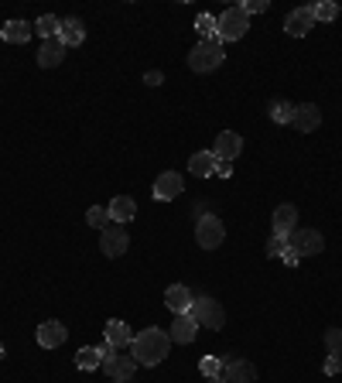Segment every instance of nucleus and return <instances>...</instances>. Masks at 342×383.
I'll return each instance as SVG.
<instances>
[{"label":"nucleus","instance_id":"f257e3e1","mask_svg":"<svg viewBox=\"0 0 342 383\" xmlns=\"http://www.w3.org/2000/svg\"><path fill=\"white\" fill-rule=\"evenodd\" d=\"M171 349V336L165 329H144L130 342V356L137 359V366H158Z\"/></svg>","mask_w":342,"mask_h":383},{"label":"nucleus","instance_id":"f03ea898","mask_svg":"<svg viewBox=\"0 0 342 383\" xmlns=\"http://www.w3.org/2000/svg\"><path fill=\"white\" fill-rule=\"evenodd\" d=\"M215 28H219V42H240L247 35V28H250V17L240 7H226L215 17Z\"/></svg>","mask_w":342,"mask_h":383},{"label":"nucleus","instance_id":"7ed1b4c3","mask_svg":"<svg viewBox=\"0 0 342 383\" xmlns=\"http://www.w3.org/2000/svg\"><path fill=\"white\" fill-rule=\"evenodd\" d=\"M202 329H213V332H219L222 325H226V311H222V304L215 298H209V295H202V298L192 301V311H188Z\"/></svg>","mask_w":342,"mask_h":383},{"label":"nucleus","instance_id":"20e7f679","mask_svg":"<svg viewBox=\"0 0 342 383\" xmlns=\"http://www.w3.org/2000/svg\"><path fill=\"white\" fill-rule=\"evenodd\" d=\"M222 58H226L222 44H213V42H199L192 51H188V65H192V72H213V69L222 65Z\"/></svg>","mask_w":342,"mask_h":383},{"label":"nucleus","instance_id":"39448f33","mask_svg":"<svg viewBox=\"0 0 342 383\" xmlns=\"http://www.w3.org/2000/svg\"><path fill=\"white\" fill-rule=\"evenodd\" d=\"M195 240H199L202 250L222 247V240H226V226H222V219H215L213 213H206L199 222H195Z\"/></svg>","mask_w":342,"mask_h":383},{"label":"nucleus","instance_id":"423d86ee","mask_svg":"<svg viewBox=\"0 0 342 383\" xmlns=\"http://www.w3.org/2000/svg\"><path fill=\"white\" fill-rule=\"evenodd\" d=\"M288 247L298 256H315L325 250V240H322L318 229H295V233L288 236Z\"/></svg>","mask_w":342,"mask_h":383},{"label":"nucleus","instance_id":"0eeeda50","mask_svg":"<svg viewBox=\"0 0 342 383\" xmlns=\"http://www.w3.org/2000/svg\"><path fill=\"white\" fill-rule=\"evenodd\" d=\"M127 247H130V236H127V229L124 226H106L103 229V236H99V250L110 256V260H117V256H124L127 254Z\"/></svg>","mask_w":342,"mask_h":383},{"label":"nucleus","instance_id":"6e6552de","mask_svg":"<svg viewBox=\"0 0 342 383\" xmlns=\"http://www.w3.org/2000/svg\"><path fill=\"white\" fill-rule=\"evenodd\" d=\"M103 370H106L110 380H130L133 370H137V359H133V356H124L120 349H113V352L103 359Z\"/></svg>","mask_w":342,"mask_h":383},{"label":"nucleus","instance_id":"1a4fd4ad","mask_svg":"<svg viewBox=\"0 0 342 383\" xmlns=\"http://www.w3.org/2000/svg\"><path fill=\"white\" fill-rule=\"evenodd\" d=\"M240 151H243V137H240L236 130H222V133L215 137L213 154L219 158V161H236V158H240Z\"/></svg>","mask_w":342,"mask_h":383},{"label":"nucleus","instance_id":"9d476101","mask_svg":"<svg viewBox=\"0 0 342 383\" xmlns=\"http://www.w3.org/2000/svg\"><path fill=\"white\" fill-rule=\"evenodd\" d=\"M315 28V17H311V7H295L288 17H284V31L291 38H304L308 31Z\"/></svg>","mask_w":342,"mask_h":383},{"label":"nucleus","instance_id":"9b49d317","mask_svg":"<svg viewBox=\"0 0 342 383\" xmlns=\"http://www.w3.org/2000/svg\"><path fill=\"white\" fill-rule=\"evenodd\" d=\"M35 339H38V345H42V349H58L62 342L69 339V329H65L62 322H55V318H51V322H42V325H38Z\"/></svg>","mask_w":342,"mask_h":383},{"label":"nucleus","instance_id":"f8f14e48","mask_svg":"<svg viewBox=\"0 0 342 383\" xmlns=\"http://www.w3.org/2000/svg\"><path fill=\"white\" fill-rule=\"evenodd\" d=\"M270 226H274V236H291V233L298 229V209H295L291 202L277 206V209H274V219H270Z\"/></svg>","mask_w":342,"mask_h":383},{"label":"nucleus","instance_id":"ddd939ff","mask_svg":"<svg viewBox=\"0 0 342 383\" xmlns=\"http://www.w3.org/2000/svg\"><path fill=\"white\" fill-rule=\"evenodd\" d=\"M181 192H185L181 174H174V171L158 174V181H154V199H158V202H171V199H178Z\"/></svg>","mask_w":342,"mask_h":383},{"label":"nucleus","instance_id":"4468645a","mask_svg":"<svg viewBox=\"0 0 342 383\" xmlns=\"http://www.w3.org/2000/svg\"><path fill=\"white\" fill-rule=\"evenodd\" d=\"M168 336H171V342H178V345H188V342L199 336V322H195L192 315H174Z\"/></svg>","mask_w":342,"mask_h":383},{"label":"nucleus","instance_id":"2eb2a0df","mask_svg":"<svg viewBox=\"0 0 342 383\" xmlns=\"http://www.w3.org/2000/svg\"><path fill=\"white\" fill-rule=\"evenodd\" d=\"M219 377L226 383H256V370H254V363H247V359H233V363L222 366Z\"/></svg>","mask_w":342,"mask_h":383},{"label":"nucleus","instance_id":"dca6fc26","mask_svg":"<svg viewBox=\"0 0 342 383\" xmlns=\"http://www.w3.org/2000/svg\"><path fill=\"white\" fill-rule=\"evenodd\" d=\"M295 127H298L301 133L318 130L322 127V110H318L315 103H301V106H295Z\"/></svg>","mask_w":342,"mask_h":383},{"label":"nucleus","instance_id":"f3484780","mask_svg":"<svg viewBox=\"0 0 342 383\" xmlns=\"http://www.w3.org/2000/svg\"><path fill=\"white\" fill-rule=\"evenodd\" d=\"M192 291L185 288V284H171L168 291H165V304H168L174 315H188L192 311Z\"/></svg>","mask_w":342,"mask_h":383},{"label":"nucleus","instance_id":"a211bd4d","mask_svg":"<svg viewBox=\"0 0 342 383\" xmlns=\"http://www.w3.org/2000/svg\"><path fill=\"white\" fill-rule=\"evenodd\" d=\"M58 42L65 48H76L86 42V24L79 17H62V28H58Z\"/></svg>","mask_w":342,"mask_h":383},{"label":"nucleus","instance_id":"6ab92c4d","mask_svg":"<svg viewBox=\"0 0 342 383\" xmlns=\"http://www.w3.org/2000/svg\"><path fill=\"white\" fill-rule=\"evenodd\" d=\"M62 58H65V44L58 42V38L42 42V48H38V65H42V69H55V65H62Z\"/></svg>","mask_w":342,"mask_h":383},{"label":"nucleus","instance_id":"aec40b11","mask_svg":"<svg viewBox=\"0 0 342 383\" xmlns=\"http://www.w3.org/2000/svg\"><path fill=\"white\" fill-rule=\"evenodd\" d=\"M103 332H106V342L113 345V349H124L133 342V332H130L127 322H120V318H110L106 325H103Z\"/></svg>","mask_w":342,"mask_h":383},{"label":"nucleus","instance_id":"412c9836","mask_svg":"<svg viewBox=\"0 0 342 383\" xmlns=\"http://www.w3.org/2000/svg\"><path fill=\"white\" fill-rule=\"evenodd\" d=\"M106 213H110V219H113L117 226H124V222H130V219L137 215V202H133L130 195H117V199L106 206Z\"/></svg>","mask_w":342,"mask_h":383},{"label":"nucleus","instance_id":"4be33fe9","mask_svg":"<svg viewBox=\"0 0 342 383\" xmlns=\"http://www.w3.org/2000/svg\"><path fill=\"white\" fill-rule=\"evenodd\" d=\"M215 165H219V158H215L213 151H195V154L188 158V171H192L195 178H209V174H215Z\"/></svg>","mask_w":342,"mask_h":383},{"label":"nucleus","instance_id":"5701e85b","mask_svg":"<svg viewBox=\"0 0 342 383\" xmlns=\"http://www.w3.org/2000/svg\"><path fill=\"white\" fill-rule=\"evenodd\" d=\"M0 38L10 42V44L31 42V24H28V21H7V24L0 28Z\"/></svg>","mask_w":342,"mask_h":383},{"label":"nucleus","instance_id":"b1692460","mask_svg":"<svg viewBox=\"0 0 342 383\" xmlns=\"http://www.w3.org/2000/svg\"><path fill=\"white\" fill-rule=\"evenodd\" d=\"M76 366L86 370V373H89V370H99V366H103V352H99V345H86V349H79V352H76Z\"/></svg>","mask_w":342,"mask_h":383},{"label":"nucleus","instance_id":"393cba45","mask_svg":"<svg viewBox=\"0 0 342 383\" xmlns=\"http://www.w3.org/2000/svg\"><path fill=\"white\" fill-rule=\"evenodd\" d=\"M270 120L281 124V127L295 124V103H288V99H274V103H270Z\"/></svg>","mask_w":342,"mask_h":383},{"label":"nucleus","instance_id":"a878e982","mask_svg":"<svg viewBox=\"0 0 342 383\" xmlns=\"http://www.w3.org/2000/svg\"><path fill=\"white\" fill-rule=\"evenodd\" d=\"M195 31H199V38H202V42L222 44V42H219V28H215L213 14H199V17H195Z\"/></svg>","mask_w":342,"mask_h":383},{"label":"nucleus","instance_id":"bb28decb","mask_svg":"<svg viewBox=\"0 0 342 383\" xmlns=\"http://www.w3.org/2000/svg\"><path fill=\"white\" fill-rule=\"evenodd\" d=\"M58 28H62V17H55V14H44L35 21V35H42L44 42L48 38H58Z\"/></svg>","mask_w":342,"mask_h":383},{"label":"nucleus","instance_id":"cd10ccee","mask_svg":"<svg viewBox=\"0 0 342 383\" xmlns=\"http://www.w3.org/2000/svg\"><path fill=\"white\" fill-rule=\"evenodd\" d=\"M311 17H315V21H336V17H339V3H332V0H315V3H311Z\"/></svg>","mask_w":342,"mask_h":383},{"label":"nucleus","instance_id":"c85d7f7f","mask_svg":"<svg viewBox=\"0 0 342 383\" xmlns=\"http://www.w3.org/2000/svg\"><path fill=\"white\" fill-rule=\"evenodd\" d=\"M86 222H89L92 229H106V226H110V213H106L103 206H89V213H86Z\"/></svg>","mask_w":342,"mask_h":383},{"label":"nucleus","instance_id":"c756f323","mask_svg":"<svg viewBox=\"0 0 342 383\" xmlns=\"http://www.w3.org/2000/svg\"><path fill=\"white\" fill-rule=\"evenodd\" d=\"M199 370H202L206 380H209V377H219V373H222V359H219V356H202Z\"/></svg>","mask_w":342,"mask_h":383},{"label":"nucleus","instance_id":"7c9ffc66","mask_svg":"<svg viewBox=\"0 0 342 383\" xmlns=\"http://www.w3.org/2000/svg\"><path fill=\"white\" fill-rule=\"evenodd\" d=\"M325 345L329 356H342V329H325Z\"/></svg>","mask_w":342,"mask_h":383},{"label":"nucleus","instance_id":"2f4dec72","mask_svg":"<svg viewBox=\"0 0 342 383\" xmlns=\"http://www.w3.org/2000/svg\"><path fill=\"white\" fill-rule=\"evenodd\" d=\"M236 7H240V10L250 17V14H263L270 3H267V0H243V3H236Z\"/></svg>","mask_w":342,"mask_h":383},{"label":"nucleus","instance_id":"473e14b6","mask_svg":"<svg viewBox=\"0 0 342 383\" xmlns=\"http://www.w3.org/2000/svg\"><path fill=\"white\" fill-rule=\"evenodd\" d=\"M288 250V236H270L267 240V256H281Z\"/></svg>","mask_w":342,"mask_h":383},{"label":"nucleus","instance_id":"72a5a7b5","mask_svg":"<svg viewBox=\"0 0 342 383\" xmlns=\"http://www.w3.org/2000/svg\"><path fill=\"white\" fill-rule=\"evenodd\" d=\"M322 373H325V377L342 373V356H329V359H325V366H322Z\"/></svg>","mask_w":342,"mask_h":383},{"label":"nucleus","instance_id":"f704fd0d","mask_svg":"<svg viewBox=\"0 0 342 383\" xmlns=\"http://www.w3.org/2000/svg\"><path fill=\"white\" fill-rule=\"evenodd\" d=\"M165 83V76L158 72V69H151V72H144V85H161Z\"/></svg>","mask_w":342,"mask_h":383},{"label":"nucleus","instance_id":"c9c22d12","mask_svg":"<svg viewBox=\"0 0 342 383\" xmlns=\"http://www.w3.org/2000/svg\"><path fill=\"white\" fill-rule=\"evenodd\" d=\"M229 174H233V165H229V161H219V165H215V178H229Z\"/></svg>","mask_w":342,"mask_h":383},{"label":"nucleus","instance_id":"e433bc0d","mask_svg":"<svg viewBox=\"0 0 342 383\" xmlns=\"http://www.w3.org/2000/svg\"><path fill=\"white\" fill-rule=\"evenodd\" d=\"M281 260H284V263H288V267H295V263H298L301 256L295 254V250H291V247H288V250H284V254H281Z\"/></svg>","mask_w":342,"mask_h":383},{"label":"nucleus","instance_id":"4c0bfd02","mask_svg":"<svg viewBox=\"0 0 342 383\" xmlns=\"http://www.w3.org/2000/svg\"><path fill=\"white\" fill-rule=\"evenodd\" d=\"M206 383H226V380H222V377H209V380H206Z\"/></svg>","mask_w":342,"mask_h":383},{"label":"nucleus","instance_id":"58836bf2","mask_svg":"<svg viewBox=\"0 0 342 383\" xmlns=\"http://www.w3.org/2000/svg\"><path fill=\"white\" fill-rule=\"evenodd\" d=\"M0 359H3V345H0Z\"/></svg>","mask_w":342,"mask_h":383}]
</instances>
